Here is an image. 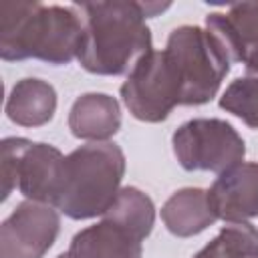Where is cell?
<instances>
[{
	"instance_id": "1",
	"label": "cell",
	"mask_w": 258,
	"mask_h": 258,
	"mask_svg": "<svg viewBox=\"0 0 258 258\" xmlns=\"http://www.w3.org/2000/svg\"><path fill=\"white\" fill-rule=\"evenodd\" d=\"M83 20L79 62L97 75H119L151 50L145 18L169 8L159 2H83L75 4Z\"/></svg>"
},
{
	"instance_id": "2",
	"label": "cell",
	"mask_w": 258,
	"mask_h": 258,
	"mask_svg": "<svg viewBox=\"0 0 258 258\" xmlns=\"http://www.w3.org/2000/svg\"><path fill=\"white\" fill-rule=\"evenodd\" d=\"M83 20L73 6L0 2V54L4 60L40 58L67 64L79 56Z\"/></svg>"
},
{
	"instance_id": "3",
	"label": "cell",
	"mask_w": 258,
	"mask_h": 258,
	"mask_svg": "<svg viewBox=\"0 0 258 258\" xmlns=\"http://www.w3.org/2000/svg\"><path fill=\"white\" fill-rule=\"evenodd\" d=\"M125 155L119 145L93 141L64 157V175L56 206L69 218L85 220L105 214L119 196Z\"/></svg>"
},
{
	"instance_id": "4",
	"label": "cell",
	"mask_w": 258,
	"mask_h": 258,
	"mask_svg": "<svg viewBox=\"0 0 258 258\" xmlns=\"http://www.w3.org/2000/svg\"><path fill=\"white\" fill-rule=\"evenodd\" d=\"M121 97L133 117L149 123L163 121L175 105L185 103V81L175 56L167 48L145 52L129 71Z\"/></svg>"
},
{
	"instance_id": "5",
	"label": "cell",
	"mask_w": 258,
	"mask_h": 258,
	"mask_svg": "<svg viewBox=\"0 0 258 258\" xmlns=\"http://www.w3.org/2000/svg\"><path fill=\"white\" fill-rule=\"evenodd\" d=\"M64 175V155L48 143L10 137L2 143V198L18 187L28 200L56 206Z\"/></svg>"
},
{
	"instance_id": "6",
	"label": "cell",
	"mask_w": 258,
	"mask_h": 258,
	"mask_svg": "<svg viewBox=\"0 0 258 258\" xmlns=\"http://www.w3.org/2000/svg\"><path fill=\"white\" fill-rule=\"evenodd\" d=\"M165 48L175 56L183 73L185 105L208 103L230 69V58L216 36L208 28L179 26L169 34Z\"/></svg>"
},
{
	"instance_id": "7",
	"label": "cell",
	"mask_w": 258,
	"mask_h": 258,
	"mask_svg": "<svg viewBox=\"0 0 258 258\" xmlns=\"http://www.w3.org/2000/svg\"><path fill=\"white\" fill-rule=\"evenodd\" d=\"M173 151L185 169L224 173L244 159V139L220 119H194L173 133Z\"/></svg>"
},
{
	"instance_id": "8",
	"label": "cell",
	"mask_w": 258,
	"mask_h": 258,
	"mask_svg": "<svg viewBox=\"0 0 258 258\" xmlns=\"http://www.w3.org/2000/svg\"><path fill=\"white\" fill-rule=\"evenodd\" d=\"M58 234L54 206L22 202L0 228V258H42Z\"/></svg>"
},
{
	"instance_id": "9",
	"label": "cell",
	"mask_w": 258,
	"mask_h": 258,
	"mask_svg": "<svg viewBox=\"0 0 258 258\" xmlns=\"http://www.w3.org/2000/svg\"><path fill=\"white\" fill-rule=\"evenodd\" d=\"M214 214L226 222L258 216V163H238L220 173L208 191Z\"/></svg>"
},
{
	"instance_id": "10",
	"label": "cell",
	"mask_w": 258,
	"mask_h": 258,
	"mask_svg": "<svg viewBox=\"0 0 258 258\" xmlns=\"http://www.w3.org/2000/svg\"><path fill=\"white\" fill-rule=\"evenodd\" d=\"M206 28L222 44L230 62L246 64L258 54V2L232 4L226 10L210 12Z\"/></svg>"
},
{
	"instance_id": "11",
	"label": "cell",
	"mask_w": 258,
	"mask_h": 258,
	"mask_svg": "<svg viewBox=\"0 0 258 258\" xmlns=\"http://www.w3.org/2000/svg\"><path fill=\"white\" fill-rule=\"evenodd\" d=\"M143 238L113 218L81 230L69 248V258H141Z\"/></svg>"
},
{
	"instance_id": "12",
	"label": "cell",
	"mask_w": 258,
	"mask_h": 258,
	"mask_svg": "<svg viewBox=\"0 0 258 258\" xmlns=\"http://www.w3.org/2000/svg\"><path fill=\"white\" fill-rule=\"evenodd\" d=\"M119 125V103L105 93H89L79 97L69 115V127L73 135L81 139L105 141L117 133Z\"/></svg>"
},
{
	"instance_id": "13",
	"label": "cell",
	"mask_w": 258,
	"mask_h": 258,
	"mask_svg": "<svg viewBox=\"0 0 258 258\" xmlns=\"http://www.w3.org/2000/svg\"><path fill=\"white\" fill-rule=\"evenodd\" d=\"M161 218L167 230L181 238L194 236L218 220L210 206L208 191L194 187L175 191L161 208Z\"/></svg>"
},
{
	"instance_id": "14",
	"label": "cell",
	"mask_w": 258,
	"mask_h": 258,
	"mask_svg": "<svg viewBox=\"0 0 258 258\" xmlns=\"http://www.w3.org/2000/svg\"><path fill=\"white\" fill-rule=\"evenodd\" d=\"M56 109V93L52 85L40 79H22L14 85L8 101V117L24 127H38L52 119Z\"/></svg>"
},
{
	"instance_id": "15",
	"label": "cell",
	"mask_w": 258,
	"mask_h": 258,
	"mask_svg": "<svg viewBox=\"0 0 258 258\" xmlns=\"http://www.w3.org/2000/svg\"><path fill=\"white\" fill-rule=\"evenodd\" d=\"M246 75L238 77L222 95L220 107L258 129V54L246 64Z\"/></svg>"
},
{
	"instance_id": "16",
	"label": "cell",
	"mask_w": 258,
	"mask_h": 258,
	"mask_svg": "<svg viewBox=\"0 0 258 258\" xmlns=\"http://www.w3.org/2000/svg\"><path fill=\"white\" fill-rule=\"evenodd\" d=\"M194 258H258V232L248 222H230Z\"/></svg>"
},
{
	"instance_id": "17",
	"label": "cell",
	"mask_w": 258,
	"mask_h": 258,
	"mask_svg": "<svg viewBox=\"0 0 258 258\" xmlns=\"http://www.w3.org/2000/svg\"><path fill=\"white\" fill-rule=\"evenodd\" d=\"M103 216L121 222L123 226L131 228L135 234L145 238L151 232L155 212H153L151 200L143 191H139L135 187H125V189L119 191L113 206Z\"/></svg>"
},
{
	"instance_id": "18",
	"label": "cell",
	"mask_w": 258,
	"mask_h": 258,
	"mask_svg": "<svg viewBox=\"0 0 258 258\" xmlns=\"http://www.w3.org/2000/svg\"><path fill=\"white\" fill-rule=\"evenodd\" d=\"M58 258H69V254H60V256H58Z\"/></svg>"
}]
</instances>
